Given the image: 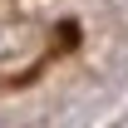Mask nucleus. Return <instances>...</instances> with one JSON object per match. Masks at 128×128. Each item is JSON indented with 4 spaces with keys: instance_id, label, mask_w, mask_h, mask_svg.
Masks as SVG:
<instances>
[{
    "instance_id": "nucleus-1",
    "label": "nucleus",
    "mask_w": 128,
    "mask_h": 128,
    "mask_svg": "<svg viewBox=\"0 0 128 128\" xmlns=\"http://www.w3.org/2000/svg\"><path fill=\"white\" fill-rule=\"evenodd\" d=\"M0 128H5V123H0Z\"/></svg>"
}]
</instances>
